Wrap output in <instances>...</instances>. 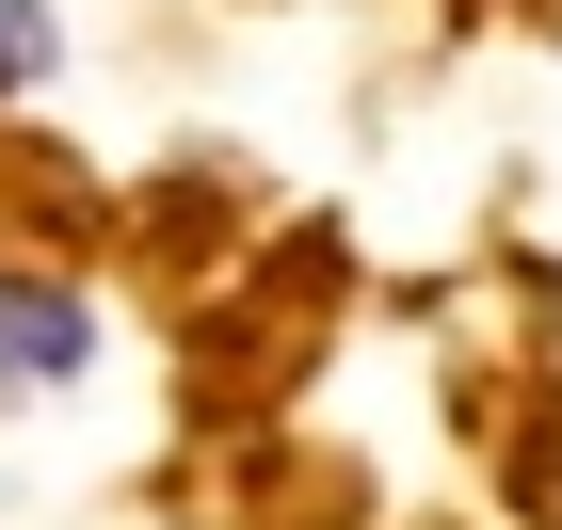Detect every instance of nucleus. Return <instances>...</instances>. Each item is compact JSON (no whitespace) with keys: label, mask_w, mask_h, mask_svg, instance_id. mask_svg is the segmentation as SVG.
I'll list each match as a JSON object with an SVG mask.
<instances>
[{"label":"nucleus","mask_w":562,"mask_h":530,"mask_svg":"<svg viewBox=\"0 0 562 530\" xmlns=\"http://www.w3.org/2000/svg\"><path fill=\"white\" fill-rule=\"evenodd\" d=\"M81 338H97V322L65 306V290H16V273H0V370H16V386H48V370H81Z\"/></svg>","instance_id":"f257e3e1"},{"label":"nucleus","mask_w":562,"mask_h":530,"mask_svg":"<svg viewBox=\"0 0 562 530\" xmlns=\"http://www.w3.org/2000/svg\"><path fill=\"white\" fill-rule=\"evenodd\" d=\"M33 65H48V16H33V0H0V81H33Z\"/></svg>","instance_id":"f03ea898"}]
</instances>
